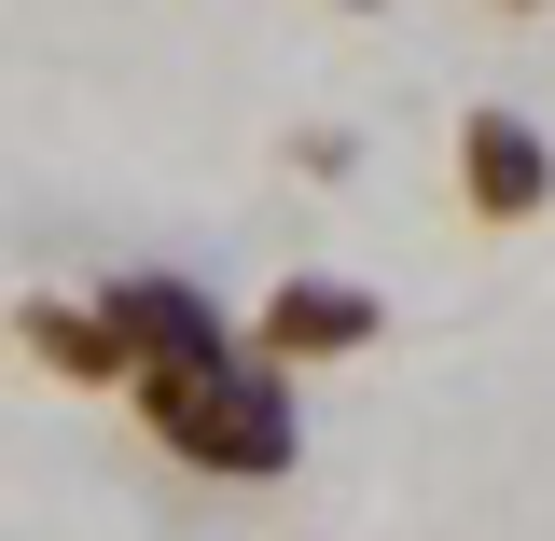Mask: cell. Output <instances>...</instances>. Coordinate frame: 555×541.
I'll use <instances>...</instances> for the list:
<instances>
[{
    "mask_svg": "<svg viewBox=\"0 0 555 541\" xmlns=\"http://www.w3.org/2000/svg\"><path fill=\"white\" fill-rule=\"evenodd\" d=\"M98 320H112V347H126V375H153V361H208V347H236V320H222V292L181 265H126L112 292H98Z\"/></svg>",
    "mask_w": 555,
    "mask_h": 541,
    "instance_id": "cell-3",
    "label": "cell"
},
{
    "mask_svg": "<svg viewBox=\"0 0 555 541\" xmlns=\"http://www.w3.org/2000/svg\"><path fill=\"white\" fill-rule=\"evenodd\" d=\"M389 334V306L361 292V278H334V265H306V278H278L264 306H250V334L236 347H264L278 375H306V361H361V347Z\"/></svg>",
    "mask_w": 555,
    "mask_h": 541,
    "instance_id": "cell-2",
    "label": "cell"
},
{
    "mask_svg": "<svg viewBox=\"0 0 555 541\" xmlns=\"http://www.w3.org/2000/svg\"><path fill=\"white\" fill-rule=\"evenodd\" d=\"M14 347H28L42 375H69V389H126V347L98 320V292H28V306H14Z\"/></svg>",
    "mask_w": 555,
    "mask_h": 541,
    "instance_id": "cell-5",
    "label": "cell"
},
{
    "mask_svg": "<svg viewBox=\"0 0 555 541\" xmlns=\"http://www.w3.org/2000/svg\"><path fill=\"white\" fill-rule=\"evenodd\" d=\"M459 208L500 222V236H514V222H542V208H555V139L528 126V112H500V98L459 112Z\"/></svg>",
    "mask_w": 555,
    "mask_h": 541,
    "instance_id": "cell-4",
    "label": "cell"
},
{
    "mask_svg": "<svg viewBox=\"0 0 555 541\" xmlns=\"http://www.w3.org/2000/svg\"><path fill=\"white\" fill-rule=\"evenodd\" d=\"M486 14H555V0H486Z\"/></svg>",
    "mask_w": 555,
    "mask_h": 541,
    "instance_id": "cell-6",
    "label": "cell"
},
{
    "mask_svg": "<svg viewBox=\"0 0 555 541\" xmlns=\"http://www.w3.org/2000/svg\"><path fill=\"white\" fill-rule=\"evenodd\" d=\"M139 430L181 459V473L208 486H278L292 459H306V416H292V375H278L264 347H208V361H153V375H126Z\"/></svg>",
    "mask_w": 555,
    "mask_h": 541,
    "instance_id": "cell-1",
    "label": "cell"
}]
</instances>
